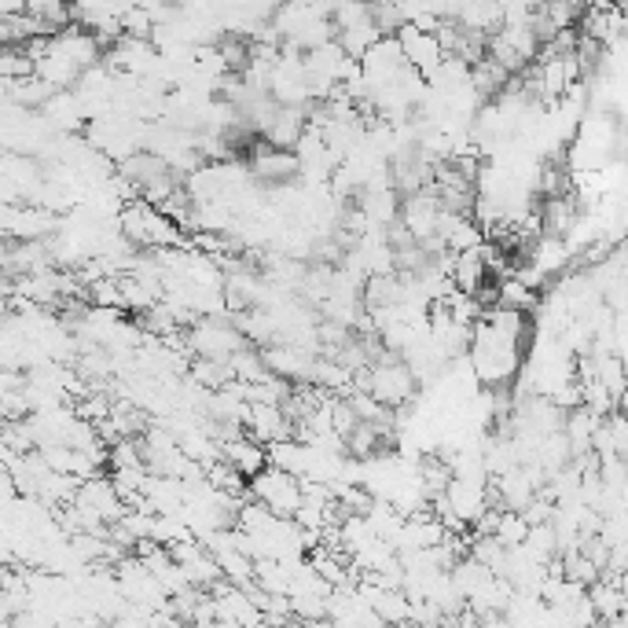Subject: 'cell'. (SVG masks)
I'll list each match as a JSON object with an SVG mask.
<instances>
[{
  "mask_svg": "<svg viewBox=\"0 0 628 628\" xmlns=\"http://www.w3.org/2000/svg\"><path fill=\"white\" fill-rule=\"evenodd\" d=\"M364 390H368L379 404L397 408V404H404L408 397L415 393V375L408 372L401 361L386 357V361L368 364V368H364Z\"/></svg>",
  "mask_w": 628,
  "mask_h": 628,
  "instance_id": "cell-2",
  "label": "cell"
},
{
  "mask_svg": "<svg viewBox=\"0 0 628 628\" xmlns=\"http://www.w3.org/2000/svg\"><path fill=\"white\" fill-rule=\"evenodd\" d=\"M393 37H397V45H401V56H404L408 67H412L423 81H431L437 75V67H442V59H445V48L437 45V37L423 34V30H415L412 23L397 26Z\"/></svg>",
  "mask_w": 628,
  "mask_h": 628,
  "instance_id": "cell-3",
  "label": "cell"
},
{
  "mask_svg": "<svg viewBox=\"0 0 628 628\" xmlns=\"http://www.w3.org/2000/svg\"><path fill=\"white\" fill-rule=\"evenodd\" d=\"M239 345H243V334L236 328H228V323L217 317L203 320L192 331V339H187V350L203 353V357H228V353L239 350Z\"/></svg>",
  "mask_w": 628,
  "mask_h": 628,
  "instance_id": "cell-4",
  "label": "cell"
},
{
  "mask_svg": "<svg viewBox=\"0 0 628 628\" xmlns=\"http://www.w3.org/2000/svg\"><path fill=\"white\" fill-rule=\"evenodd\" d=\"M217 445H221V459H225V464H228V467H236L243 478L258 475V470L269 464L265 445L254 442V437H250V434L225 437V442H217Z\"/></svg>",
  "mask_w": 628,
  "mask_h": 628,
  "instance_id": "cell-5",
  "label": "cell"
},
{
  "mask_svg": "<svg viewBox=\"0 0 628 628\" xmlns=\"http://www.w3.org/2000/svg\"><path fill=\"white\" fill-rule=\"evenodd\" d=\"M526 533H529V522L522 518V511H500V515H496L493 537L504 544V548H515V544H522V540H526Z\"/></svg>",
  "mask_w": 628,
  "mask_h": 628,
  "instance_id": "cell-8",
  "label": "cell"
},
{
  "mask_svg": "<svg viewBox=\"0 0 628 628\" xmlns=\"http://www.w3.org/2000/svg\"><path fill=\"white\" fill-rule=\"evenodd\" d=\"M250 500H258V504L269 507L272 515L290 518L301 504V478H295L290 470L265 464L258 475H250Z\"/></svg>",
  "mask_w": 628,
  "mask_h": 628,
  "instance_id": "cell-1",
  "label": "cell"
},
{
  "mask_svg": "<svg viewBox=\"0 0 628 628\" xmlns=\"http://www.w3.org/2000/svg\"><path fill=\"white\" fill-rule=\"evenodd\" d=\"M379 37H382V30L375 26L372 19H364V23L345 26V30H339V34H334V41H339L342 52H345V56H350V59H361L364 52H368Z\"/></svg>",
  "mask_w": 628,
  "mask_h": 628,
  "instance_id": "cell-6",
  "label": "cell"
},
{
  "mask_svg": "<svg viewBox=\"0 0 628 628\" xmlns=\"http://www.w3.org/2000/svg\"><path fill=\"white\" fill-rule=\"evenodd\" d=\"M496 306L526 312V309L537 306V290L522 284L518 276H504V279H500V287H496Z\"/></svg>",
  "mask_w": 628,
  "mask_h": 628,
  "instance_id": "cell-7",
  "label": "cell"
}]
</instances>
